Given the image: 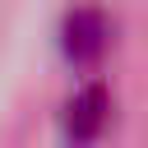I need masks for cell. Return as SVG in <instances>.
<instances>
[{
    "instance_id": "obj_1",
    "label": "cell",
    "mask_w": 148,
    "mask_h": 148,
    "mask_svg": "<svg viewBox=\"0 0 148 148\" xmlns=\"http://www.w3.org/2000/svg\"><path fill=\"white\" fill-rule=\"evenodd\" d=\"M60 46H65V60L69 65L92 69L106 56V46H111V28H106V18L97 9H74L65 18V28H60Z\"/></svg>"
},
{
    "instance_id": "obj_2",
    "label": "cell",
    "mask_w": 148,
    "mask_h": 148,
    "mask_svg": "<svg viewBox=\"0 0 148 148\" xmlns=\"http://www.w3.org/2000/svg\"><path fill=\"white\" fill-rule=\"evenodd\" d=\"M106 120H111V97H106L102 83L79 88V92L69 97V106H65V134L79 139V143H83V139H97Z\"/></svg>"
}]
</instances>
